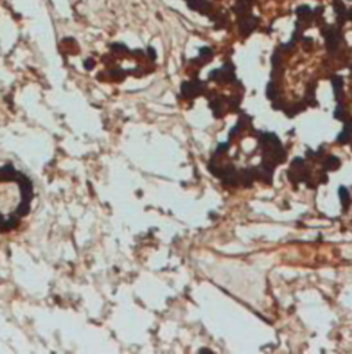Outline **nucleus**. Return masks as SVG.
<instances>
[{
    "mask_svg": "<svg viewBox=\"0 0 352 354\" xmlns=\"http://www.w3.org/2000/svg\"><path fill=\"white\" fill-rule=\"evenodd\" d=\"M228 148H230V141H227V142H221L217 146V150H216V153H221V152H226V150H228Z\"/></svg>",
    "mask_w": 352,
    "mask_h": 354,
    "instance_id": "obj_8",
    "label": "nucleus"
},
{
    "mask_svg": "<svg viewBox=\"0 0 352 354\" xmlns=\"http://www.w3.org/2000/svg\"><path fill=\"white\" fill-rule=\"evenodd\" d=\"M333 87H334V95H336V99L340 101L341 97V87H343V79L340 76H334L333 77Z\"/></svg>",
    "mask_w": 352,
    "mask_h": 354,
    "instance_id": "obj_4",
    "label": "nucleus"
},
{
    "mask_svg": "<svg viewBox=\"0 0 352 354\" xmlns=\"http://www.w3.org/2000/svg\"><path fill=\"white\" fill-rule=\"evenodd\" d=\"M351 135H352V120H349V121H345L344 130L341 131V134L337 137V142L338 143H347L349 139H351Z\"/></svg>",
    "mask_w": 352,
    "mask_h": 354,
    "instance_id": "obj_2",
    "label": "nucleus"
},
{
    "mask_svg": "<svg viewBox=\"0 0 352 354\" xmlns=\"http://www.w3.org/2000/svg\"><path fill=\"white\" fill-rule=\"evenodd\" d=\"M338 196H340V199H341V204H343V207H344V208L348 207V205H349V190H348L345 186H340Z\"/></svg>",
    "mask_w": 352,
    "mask_h": 354,
    "instance_id": "obj_3",
    "label": "nucleus"
},
{
    "mask_svg": "<svg viewBox=\"0 0 352 354\" xmlns=\"http://www.w3.org/2000/svg\"><path fill=\"white\" fill-rule=\"evenodd\" d=\"M340 159L336 157V156H330L329 159L326 160V168L327 170H337L340 168Z\"/></svg>",
    "mask_w": 352,
    "mask_h": 354,
    "instance_id": "obj_5",
    "label": "nucleus"
},
{
    "mask_svg": "<svg viewBox=\"0 0 352 354\" xmlns=\"http://www.w3.org/2000/svg\"><path fill=\"white\" fill-rule=\"evenodd\" d=\"M32 185L11 165L0 168V230L14 229L29 212Z\"/></svg>",
    "mask_w": 352,
    "mask_h": 354,
    "instance_id": "obj_1",
    "label": "nucleus"
},
{
    "mask_svg": "<svg viewBox=\"0 0 352 354\" xmlns=\"http://www.w3.org/2000/svg\"><path fill=\"white\" fill-rule=\"evenodd\" d=\"M267 97L272 101L275 99V97H277V93H275V88H274V84H272V83H270V84L267 86Z\"/></svg>",
    "mask_w": 352,
    "mask_h": 354,
    "instance_id": "obj_6",
    "label": "nucleus"
},
{
    "mask_svg": "<svg viewBox=\"0 0 352 354\" xmlns=\"http://www.w3.org/2000/svg\"><path fill=\"white\" fill-rule=\"evenodd\" d=\"M334 117L338 118V120H344V108L343 105H338L334 110Z\"/></svg>",
    "mask_w": 352,
    "mask_h": 354,
    "instance_id": "obj_7",
    "label": "nucleus"
},
{
    "mask_svg": "<svg viewBox=\"0 0 352 354\" xmlns=\"http://www.w3.org/2000/svg\"><path fill=\"white\" fill-rule=\"evenodd\" d=\"M200 353H212V350L211 349H201Z\"/></svg>",
    "mask_w": 352,
    "mask_h": 354,
    "instance_id": "obj_9",
    "label": "nucleus"
}]
</instances>
